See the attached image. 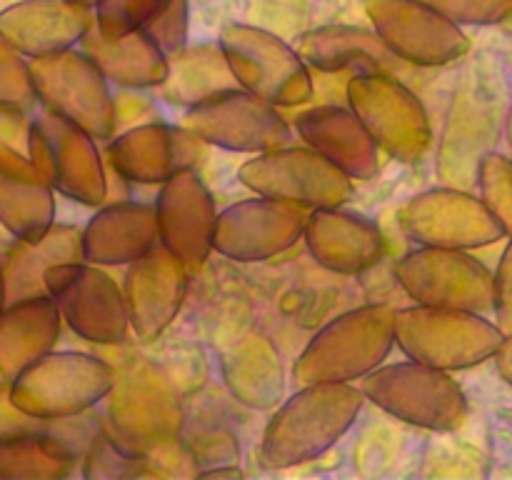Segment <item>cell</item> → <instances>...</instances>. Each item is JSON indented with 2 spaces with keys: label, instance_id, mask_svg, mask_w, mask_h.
<instances>
[{
  "label": "cell",
  "instance_id": "cell-32",
  "mask_svg": "<svg viewBox=\"0 0 512 480\" xmlns=\"http://www.w3.org/2000/svg\"><path fill=\"white\" fill-rule=\"evenodd\" d=\"M80 455L53 428L0 438V480L68 478Z\"/></svg>",
  "mask_w": 512,
  "mask_h": 480
},
{
  "label": "cell",
  "instance_id": "cell-19",
  "mask_svg": "<svg viewBox=\"0 0 512 480\" xmlns=\"http://www.w3.org/2000/svg\"><path fill=\"white\" fill-rule=\"evenodd\" d=\"M153 205L160 245L183 260L190 273L203 268L215 250L218 210H215L213 193L203 183L198 170H180L173 178L160 183Z\"/></svg>",
  "mask_w": 512,
  "mask_h": 480
},
{
  "label": "cell",
  "instance_id": "cell-31",
  "mask_svg": "<svg viewBox=\"0 0 512 480\" xmlns=\"http://www.w3.org/2000/svg\"><path fill=\"white\" fill-rule=\"evenodd\" d=\"M168 60L170 70L165 83L160 85V93L170 103L190 108L210 95L238 88L220 43L185 45L178 53L168 55Z\"/></svg>",
  "mask_w": 512,
  "mask_h": 480
},
{
  "label": "cell",
  "instance_id": "cell-37",
  "mask_svg": "<svg viewBox=\"0 0 512 480\" xmlns=\"http://www.w3.org/2000/svg\"><path fill=\"white\" fill-rule=\"evenodd\" d=\"M190 30V0H165L158 13L150 18L143 33L163 50L165 55H173L188 45Z\"/></svg>",
  "mask_w": 512,
  "mask_h": 480
},
{
  "label": "cell",
  "instance_id": "cell-21",
  "mask_svg": "<svg viewBox=\"0 0 512 480\" xmlns=\"http://www.w3.org/2000/svg\"><path fill=\"white\" fill-rule=\"evenodd\" d=\"M303 240L318 265L338 275H360L375 268L388 248L378 223L343 205L310 210Z\"/></svg>",
  "mask_w": 512,
  "mask_h": 480
},
{
  "label": "cell",
  "instance_id": "cell-9",
  "mask_svg": "<svg viewBox=\"0 0 512 480\" xmlns=\"http://www.w3.org/2000/svg\"><path fill=\"white\" fill-rule=\"evenodd\" d=\"M345 98L393 160L415 163L433 143L430 115L408 80L390 73L350 75Z\"/></svg>",
  "mask_w": 512,
  "mask_h": 480
},
{
  "label": "cell",
  "instance_id": "cell-3",
  "mask_svg": "<svg viewBox=\"0 0 512 480\" xmlns=\"http://www.w3.org/2000/svg\"><path fill=\"white\" fill-rule=\"evenodd\" d=\"M105 400V430L125 448L150 458L180 440L183 403L178 388L148 358L123 360Z\"/></svg>",
  "mask_w": 512,
  "mask_h": 480
},
{
  "label": "cell",
  "instance_id": "cell-6",
  "mask_svg": "<svg viewBox=\"0 0 512 480\" xmlns=\"http://www.w3.org/2000/svg\"><path fill=\"white\" fill-rule=\"evenodd\" d=\"M113 383L115 365L100 355L50 350L10 380V395L33 418L60 420L93 410Z\"/></svg>",
  "mask_w": 512,
  "mask_h": 480
},
{
  "label": "cell",
  "instance_id": "cell-42",
  "mask_svg": "<svg viewBox=\"0 0 512 480\" xmlns=\"http://www.w3.org/2000/svg\"><path fill=\"white\" fill-rule=\"evenodd\" d=\"M198 478H243V470L238 465H218V468L198 470Z\"/></svg>",
  "mask_w": 512,
  "mask_h": 480
},
{
  "label": "cell",
  "instance_id": "cell-27",
  "mask_svg": "<svg viewBox=\"0 0 512 480\" xmlns=\"http://www.w3.org/2000/svg\"><path fill=\"white\" fill-rule=\"evenodd\" d=\"M83 258V230L68 223H53V228L35 240L13 238L0 255L5 275L8 303L38 298L45 293V273L60 263H75Z\"/></svg>",
  "mask_w": 512,
  "mask_h": 480
},
{
  "label": "cell",
  "instance_id": "cell-24",
  "mask_svg": "<svg viewBox=\"0 0 512 480\" xmlns=\"http://www.w3.org/2000/svg\"><path fill=\"white\" fill-rule=\"evenodd\" d=\"M93 25V10L70 0H20L0 10V35L25 58L78 48Z\"/></svg>",
  "mask_w": 512,
  "mask_h": 480
},
{
  "label": "cell",
  "instance_id": "cell-29",
  "mask_svg": "<svg viewBox=\"0 0 512 480\" xmlns=\"http://www.w3.org/2000/svg\"><path fill=\"white\" fill-rule=\"evenodd\" d=\"M80 48L98 63L105 78L120 88H160L168 78V55L143 30L120 35V38H105L93 25L80 40Z\"/></svg>",
  "mask_w": 512,
  "mask_h": 480
},
{
  "label": "cell",
  "instance_id": "cell-39",
  "mask_svg": "<svg viewBox=\"0 0 512 480\" xmlns=\"http://www.w3.org/2000/svg\"><path fill=\"white\" fill-rule=\"evenodd\" d=\"M50 420H40L20 410L13 403L10 395V380L0 378V438H13V435L38 433V430H48Z\"/></svg>",
  "mask_w": 512,
  "mask_h": 480
},
{
  "label": "cell",
  "instance_id": "cell-35",
  "mask_svg": "<svg viewBox=\"0 0 512 480\" xmlns=\"http://www.w3.org/2000/svg\"><path fill=\"white\" fill-rule=\"evenodd\" d=\"M38 103L30 60L0 35V108L25 110Z\"/></svg>",
  "mask_w": 512,
  "mask_h": 480
},
{
  "label": "cell",
  "instance_id": "cell-16",
  "mask_svg": "<svg viewBox=\"0 0 512 480\" xmlns=\"http://www.w3.org/2000/svg\"><path fill=\"white\" fill-rule=\"evenodd\" d=\"M405 235L430 248L473 250L505 238V230L483 198L460 188H433L415 195L400 210Z\"/></svg>",
  "mask_w": 512,
  "mask_h": 480
},
{
  "label": "cell",
  "instance_id": "cell-22",
  "mask_svg": "<svg viewBox=\"0 0 512 480\" xmlns=\"http://www.w3.org/2000/svg\"><path fill=\"white\" fill-rule=\"evenodd\" d=\"M305 145L353 180H373L383 170V150L350 105H315L295 118Z\"/></svg>",
  "mask_w": 512,
  "mask_h": 480
},
{
  "label": "cell",
  "instance_id": "cell-1",
  "mask_svg": "<svg viewBox=\"0 0 512 480\" xmlns=\"http://www.w3.org/2000/svg\"><path fill=\"white\" fill-rule=\"evenodd\" d=\"M365 395L353 383H310L280 403L260 440V460L270 470H288L328 453L348 435Z\"/></svg>",
  "mask_w": 512,
  "mask_h": 480
},
{
  "label": "cell",
  "instance_id": "cell-17",
  "mask_svg": "<svg viewBox=\"0 0 512 480\" xmlns=\"http://www.w3.org/2000/svg\"><path fill=\"white\" fill-rule=\"evenodd\" d=\"M210 145L185 125L143 123L113 135L105 148L110 170L125 183L158 185L180 170H198Z\"/></svg>",
  "mask_w": 512,
  "mask_h": 480
},
{
  "label": "cell",
  "instance_id": "cell-30",
  "mask_svg": "<svg viewBox=\"0 0 512 480\" xmlns=\"http://www.w3.org/2000/svg\"><path fill=\"white\" fill-rule=\"evenodd\" d=\"M225 385L243 405L268 410L283 398L285 375L275 345L260 333L245 335L225 353Z\"/></svg>",
  "mask_w": 512,
  "mask_h": 480
},
{
  "label": "cell",
  "instance_id": "cell-13",
  "mask_svg": "<svg viewBox=\"0 0 512 480\" xmlns=\"http://www.w3.org/2000/svg\"><path fill=\"white\" fill-rule=\"evenodd\" d=\"M183 125L215 148L258 155L283 148L293 140V128L278 105L245 88H230L185 108Z\"/></svg>",
  "mask_w": 512,
  "mask_h": 480
},
{
  "label": "cell",
  "instance_id": "cell-10",
  "mask_svg": "<svg viewBox=\"0 0 512 480\" xmlns=\"http://www.w3.org/2000/svg\"><path fill=\"white\" fill-rule=\"evenodd\" d=\"M238 180L255 195L305 210L338 208L355 195V180L310 145H283L253 155L240 165Z\"/></svg>",
  "mask_w": 512,
  "mask_h": 480
},
{
  "label": "cell",
  "instance_id": "cell-38",
  "mask_svg": "<svg viewBox=\"0 0 512 480\" xmlns=\"http://www.w3.org/2000/svg\"><path fill=\"white\" fill-rule=\"evenodd\" d=\"M460 28H485L512 18V0H425Z\"/></svg>",
  "mask_w": 512,
  "mask_h": 480
},
{
  "label": "cell",
  "instance_id": "cell-26",
  "mask_svg": "<svg viewBox=\"0 0 512 480\" xmlns=\"http://www.w3.org/2000/svg\"><path fill=\"white\" fill-rule=\"evenodd\" d=\"M160 245L155 205L113 200L83 228V258L103 268L130 265Z\"/></svg>",
  "mask_w": 512,
  "mask_h": 480
},
{
  "label": "cell",
  "instance_id": "cell-43",
  "mask_svg": "<svg viewBox=\"0 0 512 480\" xmlns=\"http://www.w3.org/2000/svg\"><path fill=\"white\" fill-rule=\"evenodd\" d=\"M8 308V290H5V275H3V263H0V315Z\"/></svg>",
  "mask_w": 512,
  "mask_h": 480
},
{
  "label": "cell",
  "instance_id": "cell-18",
  "mask_svg": "<svg viewBox=\"0 0 512 480\" xmlns=\"http://www.w3.org/2000/svg\"><path fill=\"white\" fill-rule=\"evenodd\" d=\"M308 213L300 205L265 195L240 200L218 213L213 248L238 263L270 260L303 240Z\"/></svg>",
  "mask_w": 512,
  "mask_h": 480
},
{
  "label": "cell",
  "instance_id": "cell-12",
  "mask_svg": "<svg viewBox=\"0 0 512 480\" xmlns=\"http://www.w3.org/2000/svg\"><path fill=\"white\" fill-rule=\"evenodd\" d=\"M28 150L60 195L93 208L108 200V163L88 130L45 110L30 123Z\"/></svg>",
  "mask_w": 512,
  "mask_h": 480
},
{
  "label": "cell",
  "instance_id": "cell-28",
  "mask_svg": "<svg viewBox=\"0 0 512 480\" xmlns=\"http://www.w3.org/2000/svg\"><path fill=\"white\" fill-rule=\"evenodd\" d=\"M63 315L50 295L8 303L0 315V378L13 380L20 370L55 350Z\"/></svg>",
  "mask_w": 512,
  "mask_h": 480
},
{
  "label": "cell",
  "instance_id": "cell-33",
  "mask_svg": "<svg viewBox=\"0 0 512 480\" xmlns=\"http://www.w3.org/2000/svg\"><path fill=\"white\" fill-rule=\"evenodd\" d=\"M150 473L148 455L120 445L113 435L103 428L95 433L93 443L83 455L85 478H135V475Z\"/></svg>",
  "mask_w": 512,
  "mask_h": 480
},
{
  "label": "cell",
  "instance_id": "cell-20",
  "mask_svg": "<svg viewBox=\"0 0 512 480\" xmlns=\"http://www.w3.org/2000/svg\"><path fill=\"white\" fill-rule=\"evenodd\" d=\"M188 275V265L163 245H155L128 265L123 290L130 330L140 343L158 340L178 318L188 295Z\"/></svg>",
  "mask_w": 512,
  "mask_h": 480
},
{
  "label": "cell",
  "instance_id": "cell-8",
  "mask_svg": "<svg viewBox=\"0 0 512 480\" xmlns=\"http://www.w3.org/2000/svg\"><path fill=\"white\" fill-rule=\"evenodd\" d=\"M240 88L270 100L278 108H295L313 100L310 65L298 48L270 30L248 23H230L218 38Z\"/></svg>",
  "mask_w": 512,
  "mask_h": 480
},
{
  "label": "cell",
  "instance_id": "cell-15",
  "mask_svg": "<svg viewBox=\"0 0 512 480\" xmlns=\"http://www.w3.org/2000/svg\"><path fill=\"white\" fill-rule=\"evenodd\" d=\"M363 8L383 43L413 68H443L468 55L465 30L425 0H363Z\"/></svg>",
  "mask_w": 512,
  "mask_h": 480
},
{
  "label": "cell",
  "instance_id": "cell-11",
  "mask_svg": "<svg viewBox=\"0 0 512 480\" xmlns=\"http://www.w3.org/2000/svg\"><path fill=\"white\" fill-rule=\"evenodd\" d=\"M45 293L55 300L63 323L93 345H123L130 333L125 290L105 273L103 265L75 260L45 273Z\"/></svg>",
  "mask_w": 512,
  "mask_h": 480
},
{
  "label": "cell",
  "instance_id": "cell-41",
  "mask_svg": "<svg viewBox=\"0 0 512 480\" xmlns=\"http://www.w3.org/2000/svg\"><path fill=\"white\" fill-rule=\"evenodd\" d=\"M495 365H498V373L503 375L505 383L512 388V335H505V340L500 343L498 353H495Z\"/></svg>",
  "mask_w": 512,
  "mask_h": 480
},
{
  "label": "cell",
  "instance_id": "cell-36",
  "mask_svg": "<svg viewBox=\"0 0 512 480\" xmlns=\"http://www.w3.org/2000/svg\"><path fill=\"white\" fill-rule=\"evenodd\" d=\"M165 0H95L93 15L95 28L105 38H120V35L143 30Z\"/></svg>",
  "mask_w": 512,
  "mask_h": 480
},
{
  "label": "cell",
  "instance_id": "cell-7",
  "mask_svg": "<svg viewBox=\"0 0 512 480\" xmlns=\"http://www.w3.org/2000/svg\"><path fill=\"white\" fill-rule=\"evenodd\" d=\"M28 60L35 95L45 110L80 125L93 138H113L120 125L118 100L110 93V80L80 45Z\"/></svg>",
  "mask_w": 512,
  "mask_h": 480
},
{
  "label": "cell",
  "instance_id": "cell-40",
  "mask_svg": "<svg viewBox=\"0 0 512 480\" xmlns=\"http://www.w3.org/2000/svg\"><path fill=\"white\" fill-rule=\"evenodd\" d=\"M493 313L495 323L505 335H512V238L503 250L493 280Z\"/></svg>",
  "mask_w": 512,
  "mask_h": 480
},
{
  "label": "cell",
  "instance_id": "cell-45",
  "mask_svg": "<svg viewBox=\"0 0 512 480\" xmlns=\"http://www.w3.org/2000/svg\"><path fill=\"white\" fill-rule=\"evenodd\" d=\"M70 3H75V5H83V8H90V10H93L95 0H70Z\"/></svg>",
  "mask_w": 512,
  "mask_h": 480
},
{
  "label": "cell",
  "instance_id": "cell-2",
  "mask_svg": "<svg viewBox=\"0 0 512 480\" xmlns=\"http://www.w3.org/2000/svg\"><path fill=\"white\" fill-rule=\"evenodd\" d=\"M395 348V310L373 303L348 310L318 330L293 365L298 385L355 383L388 360Z\"/></svg>",
  "mask_w": 512,
  "mask_h": 480
},
{
  "label": "cell",
  "instance_id": "cell-14",
  "mask_svg": "<svg viewBox=\"0 0 512 480\" xmlns=\"http://www.w3.org/2000/svg\"><path fill=\"white\" fill-rule=\"evenodd\" d=\"M395 278L408 298L420 305L473 313L493 310L495 273L470 250L418 245L395 265Z\"/></svg>",
  "mask_w": 512,
  "mask_h": 480
},
{
  "label": "cell",
  "instance_id": "cell-25",
  "mask_svg": "<svg viewBox=\"0 0 512 480\" xmlns=\"http://www.w3.org/2000/svg\"><path fill=\"white\" fill-rule=\"evenodd\" d=\"M310 68L320 73H390L410 78L413 65L403 63L375 30L358 25H323L303 33L295 43Z\"/></svg>",
  "mask_w": 512,
  "mask_h": 480
},
{
  "label": "cell",
  "instance_id": "cell-23",
  "mask_svg": "<svg viewBox=\"0 0 512 480\" xmlns=\"http://www.w3.org/2000/svg\"><path fill=\"white\" fill-rule=\"evenodd\" d=\"M55 223V188L30 158L28 145L0 140V225L35 240Z\"/></svg>",
  "mask_w": 512,
  "mask_h": 480
},
{
  "label": "cell",
  "instance_id": "cell-4",
  "mask_svg": "<svg viewBox=\"0 0 512 480\" xmlns=\"http://www.w3.org/2000/svg\"><path fill=\"white\" fill-rule=\"evenodd\" d=\"M365 400L400 423L435 433L458 430L468 418V398L450 370L420 360L380 365L360 380Z\"/></svg>",
  "mask_w": 512,
  "mask_h": 480
},
{
  "label": "cell",
  "instance_id": "cell-5",
  "mask_svg": "<svg viewBox=\"0 0 512 480\" xmlns=\"http://www.w3.org/2000/svg\"><path fill=\"white\" fill-rule=\"evenodd\" d=\"M505 333L483 313L420 305L395 310V345L440 370H465L495 358Z\"/></svg>",
  "mask_w": 512,
  "mask_h": 480
},
{
  "label": "cell",
  "instance_id": "cell-44",
  "mask_svg": "<svg viewBox=\"0 0 512 480\" xmlns=\"http://www.w3.org/2000/svg\"><path fill=\"white\" fill-rule=\"evenodd\" d=\"M505 138H508V143H510V148H512V105H510V110H508V118H505Z\"/></svg>",
  "mask_w": 512,
  "mask_h": 480
},
{
  "label": "cell",
  "instance_id": "cell-34",
  "mask_svg": "<svg viewBox=\"0 0 512 480\" xmlns=\"http://www.w3.org/2000/svg\"><path fill=\"white\" fill-rule=\"evenodd\" d=\"M480 198L495 215L505 235L512 238V160L500 153H485L478 165Z\"/></svg>",
  "mask_w": 512,
  "mask_h": 480
}]
</instances>
